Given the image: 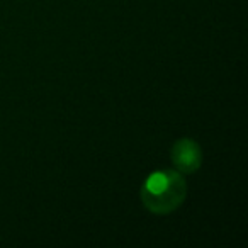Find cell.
Instances as JSON below:
<instances>
[{"mask_svg":"<svg viewBox=\"0 0 248 248\" xmlns=\"http://www.w3.org/2000/svg\"><path fill=\"white\" fill-rule=\"evenodd\" d=\"M187 196L184 173L177 170H158L148 175L140 190L141 202L153 214H170L180 207Z\"/></svg>","mask_w":248,"mask_h":248,"instance_id":"obj_1","label":"cell"},{"mask_svg":"<svg viewBox=\"0 0 248 248\" xmlns=\"http://www.w3.org/2000/svg\"><path fill=\"white\" fill-rule=\"evenodd\" d=\"M170 156L175 170L180 173H194L202 165V150L190 138L177 140Z\"/></svg>","mask_w":248,"mask_h":248,"instance_id":"obj_2","label":"cell"}]
</instances>
